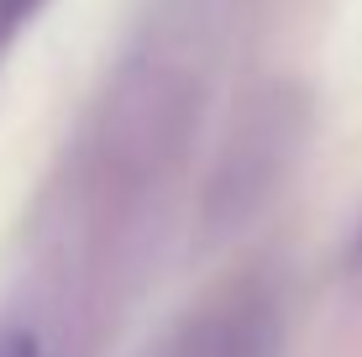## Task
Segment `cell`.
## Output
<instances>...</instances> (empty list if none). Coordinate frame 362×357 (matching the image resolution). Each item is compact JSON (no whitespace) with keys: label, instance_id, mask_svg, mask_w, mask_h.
Returning <instances> with one entry per match:
<instances>
[{"label":"cell","instance_id":"1","mask_svg":"<svg viewBox=\"0 0 362 357\" xmlns=\"http://www.w3.org/2000/svg\"><path fill=\"white\" fill-rule=\"evenodd\" d=\"M37 11H42V0H0V58H6L11 42L32 27Z\"/></svg>","mask_w":362,"mask_h":357},{"label":"cell","instance_id":"2","mask_svg":"<svg viewBox=\"0 0 362 357\" xmlns=\"http://www.w3.org/2000/svg\"><path fill=\"white\" fill-rule=\"evenodd\" d=\"M0 357H47L32 326H0Z\"/></svg>","mask_w":362,"mask_h":357}]
</instances>
